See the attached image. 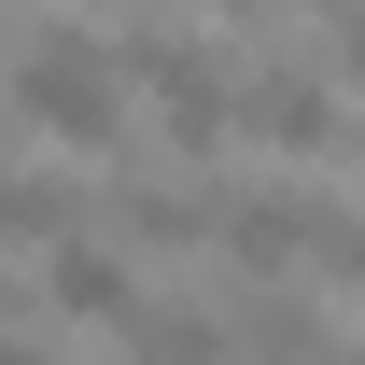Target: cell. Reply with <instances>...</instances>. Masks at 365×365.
<instances>
[{
    "instance_id": "1",
    "label": "cell",
    "mask_w": 365,
    "mask_h": 365,
    "mask_svg": "<svg viewBox=\"0 0 365 365\" xmlns=\"http://www.w3.org/2000/svg\"><path fill=\"white\" fill-rule=\"evenodd\" d=\"M14 113L56 127V140H85V155L127 140V85H113V56H98L85 29H29V43H14Z\"/></svg>"
},
{
    "instance_id": "2",
    "label": "cell",
    "mask_w": 365,
    "mask_h": 365,
    "mask_svg": "<svg viewBox=\"0 0 365 365\" xmlns=\"http://www.w3.org/2000/svg\"><path fill=\"white\" fill-rule=\"evenodd\" d=\"M113 71H140V98H155V127H169L182 155H225V140H239V71H225L211 43H182V29H127Z\"/></svg>"
},
{
    "instance_id": "3",
    "label": "cell",
    "mask_w": 365,
    "mask_h": 365,
    "mask_svg": "<svg viewBox=\"0 0 365 365\" xmlns=\"http://www.w3.org/2000/svg\"><path fill=\"white\" fill-rule=\"evenodd\" d=\"M239 140L309 155V169H337V155H351V113H337V29H323L295 71H253V85H239Z\"/></svg>"
},
{
    "instance_id": "4",
    "label": "cell",
    "mask_w": 365,
    "mask_h": 365,
    "mask_svg": "<svg viewBox=\"0 0 365 365\" xmlns=\"http://www.w3.org/2000/svg\"><path fill=\"white\" fill-rule=\"evenodd\" d=\"M113 337H127V365H239V351H225V309H197V295H169V309L140 295Z\"/></svg>"
},
{
    "instance_id": "5",
    "label": "cell",
    "mask_w": 365,
    "mask_h": 365,
    "mask_svg": "<svg viewBox=\"0 0 365 365\" xmlns=\"http://www.w3.org/2000/svg\"><path fill=\"white\" fill-rule=\"evenodd\" d=\"M98 225L140 239V253H211V197H169V182H113L98 197Z\"/></svg>"
},
{
    "instance_id": "6",
    "label": "cell",
    "mask_w": 365,
    "mask_h": 365,
    "mask_svg": "<svg viewBox=\"0 0 365 365\" xmlns=\"http://www.w3.org/2000/svg\"><path fill=\"white\" fill-rule=\"evenodd\" d=\"M56 309L71 323H127L140 309V281H127V253H71V239H56V281H43Z\"/></svg>"
},
{
    "instance_id": "7",
    "label": "cell",
    "mask_w": 365,
    "mask_h": 365,
    "mask_svg": "<svg viewBox=\"0 0 365 365\" xmlns=\"http://www.w3.org/2000/svg\"><path fill=\"white\" fill-rule=\"evenodd\" d=\"M56 239H71V182L0 169V253H56Z\"/></svg>"
},
{
    "instance_id": "8",
    "label": "cell",
    "mask_w": 365,
    "mask_h": 365,
    "mask_svg": "<svg viewBox=\"0 0 365 365\" xmlns=\"http://www.w3.org/2000/svg\"><path fill=\"white\" fill-rule=\"evenodd\" d=\"M0 365H56V351H14V337H0Z\"/></svg>"
},
{
    "instance_id": "9",
    "label": "cell",
    "mask_w": 365,
    "mask_h": 365,
    "mask_svg": "<svg viewBox=\"0 0 365 365\" xmlns=\"http://www.w3.org/2000/svg\"><path fill=\"white\" fill-rule=\"evenodd\" d=\"M197 14H253V0H197Z\"/></svg>"
},
{
    "instance_id": "10",
    "label": "cell",
    "mask_w": 365,
    "mask_h": 365,
    "mask_svg": "<svg viewBox=\"0 0 365 365\" xmlns=\"http://www.w3.org/2000/svg\"><path fill=\"white\" fill-rule=\"evenodd\" d=\"M14 309H29V295H14V281H0V323H14Z\"/></svg>"
},
{
    "instance_id": "11",
    "label": "cell",
    "mask_w": 365,
    "mask_h": 365,
    "mask_svg": "<svg viewBox=\"0 0 365 365\" xmlns=\"http://www.w3.org/2000/svg\"><path fill=\"white\" fill-rule=\"evenodd\" d=\"M0 14H14V0H0Z\"/></svg>"
}]
</instances>
